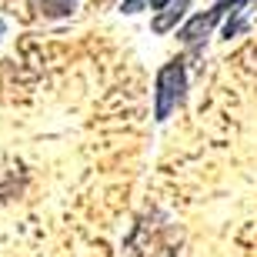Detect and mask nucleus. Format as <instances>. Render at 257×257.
<instances>
[{
    "mask_svg": "<svg viewBox=\"0 0 257 257\" xmlns=\"http://www.w3.org/2000/svg\"><path fill=\"white\" fill-rule=\"evenodd\" d=\"M244 7H250V0H247V4H240V7H237V17H234V20H227V24H224V37H237V34H240V30H244V27H247V10H244Z\"/></svg>",
    "mask_w": 257,
    "mask_h": 257,
    "instance_id": "423d86ee",
    "label": "nucleus"
},
{
    "mask_svg": "<svg viewBox=\"0 0 257 257\" xmlns=\"http://www.w3.org/2000/svg\"><path fill=\"white\" fill-rule=\"evenodd\" d=\"M184 10H187V0H171V4L161 7V14L154 17V30H157V34L174 30V27H177V20L184 17Z\"/></svg>",
    "mask_w": 257,
    "mask_h": 257,
    "instance_id": "7ed1b4c3",
    "label": "nucleus"
},
{
    "mask_svg": "<svg viewBox=\"0 0 257 257\" xmlns=\"http://www.w3.org/2000/svg\"><path fill=\"white\" fill-rule=\"evenodd\" d=\"M34 7L44 17H70L77 10V0H34Z\"/></svg>",
    "mask_w": 257,
    "mask_h": 257,
    "instance_id": "39448f33",
    "label": "nucleus"
},
{
    "mask_svg": "<svg viewBox=\"0 0 257 257\" xmlns=\"http://www.w3.org/2000/svg\"><path fill=\"white\" fill-rule=\"evenodd\" d=\"M237 4H244V0H220V4H214V7L204 10V14H194V17L177 30L181 44H187V47H200V44H207V37L214 34V27L224 20V14L234 10Z\"/></svg>",
    "mask_w": 257,
    "mask_h": 257,
    "instance_id": "f03ea898",
    "label": "nucleus"
},
{
    "mask_svg": "<svg viewBox=\"0 0 257 257\" xmlns=\"http://www.w3.org/2000/svg\"><path fill=\"white\" fill-rule=\"evenodd\" d=\"M0 34H4V24H0Z\"/></svg>",
    "mask_w": 257,
    "mask_h": 257,
    "instance_id": "6e6552de",
    "label": "nucleus"
},
{
    "mask_svg": "<svg viewBox=\"0 0 257 257\" xmlns=\"http://www.w3.org/2000/svg\"><path fill=\"white\" fill-rule=\"evenodd\" d=\"M187 97V70L184 60H171L157 70V87H154V117L167 120V117L184 104Z\"/></svg>",
    "mask_w": 257,
    "mask_h": 257,
    "instance_id": "f257e3e1",
    "label": "nucleus"
},
{
    "mask_svg": "<svg viewBox=\"0 0 257 257\" xmlns=\"http://www.w3.org/2000/svg\"><path fill=\"white\" fill-rule=\"evenodd\" d=\"M154 0H124V7H120V14H141V10H147Z\"/></svg>",
    "mask_w": 257,
    "mask_h": 257,
    "instance_id": "0eeeda50",
    "label": "nucleus"
},
{
    "mask_svg": "<svg viewBox=\"0 0 257 257\" xmlns=\"http://www.w3.org/2000/svg\"><path fill=\"white\" fill-rule=\"evenodd\" d=\"M24 171L20 167H0V200L7 197H17L20 191H24Z\"/></svg>",
    "mask_w": 257,
    "mask_h": 257,
    "instance_id": "20e7f679",
    "label": "nucleus"
}]
</instances>
